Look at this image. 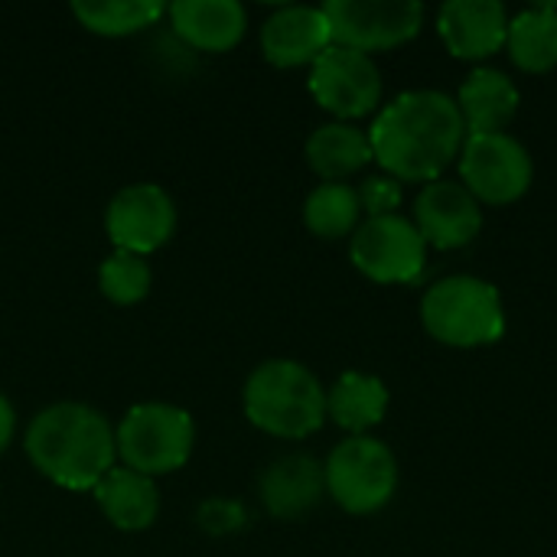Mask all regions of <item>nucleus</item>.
I'll list each match as a JSON object with an SVG mask.
<instances>
[{
	"label": "nucleus",
	"mask_w": 557,
	"mask_h": 557,
	"mask_svg": "<svg viewBox=\"0 0 557 557\" xmlns=\"http://www.w3.org/2000/svg\"><path fill=\"white\" fill-rule=\"evenodd\" d=\"M467 124L457 98L437 88H414L379 111L369 127L372 160L398 183H434L460 157Z\"/></svg>",
	"instance_id": "f257e3e1"
},
{
	"label": "nucleus",
	"mask_w": 557,
	"mask_h": 557,
	"mask_svg": "<svg viewBox=\"0 0 557 557\" xmlns=\"http://www.w3.org/2000/svg\"><path fill=\"white\" fill-rule=\"evenodd\" d=\"M437 29L450 55L490 59L506 49L509 13L499 0H447L437 13Z\"/></svg>",
	"instance_id": "ddd939ff"
},
{
	"label": "nucleus",
	"mask_w": 557,
	"mask_h": 557,
	"mask_svg": "<svg viewBox=\"0 0 557 557\" xmlns=\"http://www.w3.org/2000/svg\"><path fill=\"white\" fill-rule=\"evenodd\" d=\"M460 183L483 206H509L532 186V157L512 134H467L460 150Z\"/></svg>",
	"instance_id": "6e6552de"
},
{
	"label": "nucleus",
	"mask_w": 557,
	"mask_h": 557,
	"mask_svg": "<svg viewBox=\"0 0 557 557\" xmlns=\"http://www.w3.org/2000/svg\"><path fill=\"white\" fill-rule=\"evenodd\" d=\"M414 228L424 245L454 251L470 245L483 228V206L457 180H434L414 199Z\"/></svg>",
	"instance_id": "f8f14e48"
},
{
	"label": "nucleus",
	"mask_w": 557,
	"mask_h": 557,
	"mask_svg": "<svg viewBox=\"0 0 557 557\" xmlns=\"http://www.w3.org/2000/svg\"><path fill=\"white\" fill-rule=\"evenodd\" d=\"M362 206L349 183H323L304 202V222L317 238H346L359 228Z\"/></svg>",
	"instance_id": "5701e85b"
},
{
	"label": "nucleus",
	"mask_w": 557,
	"mask_h": 557,
	"mask_svg": "<svg viewBox=\"0 0 557 557\" xmlns=\"http://www.w3.org/2000/svg\"><path fill=\"white\" fill-rule=\"evenodd\" d=\"M519 104L522 95L516 82L493 65L473 69L457 91V108L467 124V134H503L512 124Z\"/></svg>",
	"instance_id": "f3484780"
},
{
	"label": "nucleus",
	"mask_w": 557,
	"mask_h": 557,
	"mask_svg": "<svg viewBox=\"0 0 557 557\" xmlns=\"http://www.w3.org/2000/svg\"><path fill=\"white\" fill-rule=\"evenodd\" d=\"M108 238L114 242V251L131 255H153L163 248L176 232V206L170 193L157 183H134L124 186L104 212Z\"/></svg>",
	"instance_id": "9b49d317"
},
{
	"label": "nucleus",
	"mask_w": 557,
	"mask_h": 557,
	"mask_svg": "<svg viewBox=\"0 0 557 557\" xmlns=\"http://www.w3.org/2000/svg\"><path fill=\"white\" fill-rule=\"evenodd\" d=\"M248 421L281 441H304L326 421V392L320 379L294 359H268L245 382Z\"/></svg>",
	"instance_id": "7ed1b4c3"
},
{
	"label": "nucleus",
	"mask_w": 557,
	"mask_h": 557,
	"mask_svg": "<svg viewBox=\"0 0 557 557\" xmlns=\"http://www.w3.org/2000/svg\"><path fill=\"white\" fill-rule=\"evenodd\" d=\"M242 522H245V512H242L235 503L215 499V503H206V506L199 509V525H202L206 532H232V529H238Z\"/></svg>",
	"instance_id": "a878e982"
},
{
	"label": "nucleus",
	"mask_w": 557,
	"mask_h": 557,
	"mask_svg": "<svg viewBox=\"0 0 557 557\" xmlns=\"http://www.w3.org/2000/svg\"><path fill=\"white\" fill-rule=\"evenodd\" d=\"M326 493L349 516H372L385 509L398 490V460L375 437H349L343 441L326 467Z\"/></svg>",
	"instance_id": "423d86ee"
},
{
	"label": "nucleus",
	"mask_w": 557,
	"mask_h": 557,
	"mask_svg": "<svg viewBox=\"0 0 557 557\" xmlns=\"http://www.w3.org/2000/svg\"><path fill=\"white\" fill-rule=\"evenodd\" d=\"M369 160H372L369 131H359L356 124L346 121L323 124L307 140V163L326 183H343L346 176L359 173Z\"/></svg>",
	"instance_id": "aec40b11"
},
{
	"label": "nucleus",
	"mask_w": 557,
	"mask_h": 557,
	"mask_svg": "<svg viewBox=\"0 0 557 557\" xmlns=\"http://www.w3.org/2000/svg\"><path fill=\"white\" fill-rule=\"evenodd\" d=\"M359 206L369 219H379V215H395L401 199H405V189L395 176L388 173H379V176H369L359 189Z\"/></svg>",
	"instance_id": "393cba45"
},
{
	"label": "nucleus",
	"mask_w": 557,
	"mask_h": 557,
	"mask_svg": "<svg viewBox=\"0 0 557 557\" xmlns=\"http://www.w3.org/2000/svg\"><path fill=\"white\" fill-rule=\"evenodd\" d=\"M72 16L95 36H131L153 26L163 16V3L157 0H75Z\"/></svg>",
	"instance_id": "4be33fe9"
},
{
	"label": "nucleus",
	"mask_w": 557,
	"mask_h": 557,
	"mask_svg": "<svg viewBox=\"0 0 557 557\" xmlns=\"http://www.w3.org/2000/svg\"><path fill=\"white\" fill-rule=\"evenodd\" d=\"M117 457L127 470L144 476H163L183 470L193 457L196 428L189 411L163 401L134 405L114 431Z\"/></svg>",
	"instance_id": "39448f33"
},
{
	"label": "nucleus",
	"mask_w": 557,
	"mask_h": 557,
	"mask_svg": "<svg viewBox=\"0 0 557 557\" xmlns=\"http://www.w3.org/2000/svg\"><path fill=\"white\" fill-rule=\"evenodd\" d=\"M424 330L454 349H476L503 339L506 310L499 290L473 274H454L437 284L421 300Z\"/></svg>",
	"instance_id": "20e7f679"
},
{
	"label": "nucleus",
	"mask_w": 557,
	"mask_h": 557,
	"mask_svg": "<svg viewBox=\"0 0 557 557\" xmlns=\"http://www.w3.org/2000/svg\"><path fill=\"white\" fill-rule=\"evenodd\" d=\"M349 258L375 284H411L424 271L428 245L414 222L395 212L366 219L352 232Z\"/></svg>",
	"instance_id": "1a4fd4ad"
},
{
	"label": "nucleus",
	"mask_w": 557,
	"mask_h": 557,
	"mask_svg": "<svg viewBox=\"0 0 557 557\" xmlns=\"http://www.w3.org/2000/svg\"><path fill=\"white\" fill-rule=\"evenodd\" d=\"M310 95L317 104L339 121L366 117L379 108L382 101V72L372 55L346 49V46H330L313 65H310Z\"/></svg>",
	"instance_id": "9d476101"
},
{
	"label": "nucleus",
	"mask_w": 557,
	"mask_h": 557,
	"mask_svg": "<svg viewBox=\"0 0 557 557\" xmlns=\"http://www.w3.org/2000/svg\"><path fill=\"white\" fill-rule=\"evenodd\" d=\"M333 46L323 7H281L261 26V52L277 69L313 65Z\"/></svg>",
	"instance_id": "4468645a"
},
{
	"label": "nucleus",
	"mask_w": 557,
	"mask_h": 557,
	"mask_svg": "<svg viewBox=\"0 0 557 557\" xmlns=\"http://www.w3.org/2000/svg\"><path fill=\"white\" fill-rule=\"evenodd\" d=\"M333 46L356 52H385L421 33L424 7L418 0H330L323 3Z\"/></svg>",
	"instance_id": "0eeeda50"
},
{
	"label": "nucleus",
	"mask_w": 557,
	"mask_h": 557,
	"mask_svg": "<svg viewBox=\"0 0 557 557\" xmlns=\"http://www.w3.org/2000/svg\"><path fill=\"white\" fill-rule=\"evenodd\" d=\"M326 496V473L323 463H317L307 454H290L274 460L261 476V499L274 519L294 522L317 509V503Z\"/></svg>",
	"instance_id": "dca6fc26"
},
{
	"label": "nucleus",
	"mask_w": 557,
	"mask_h": 557,
	"mask_svg": "<svg viewBox=\"0 0 557 557\" xmlns=\"http://www.w3.org/2000/svg\"><path fill=\"white\" fill-rule=\"evenodd\" d=\"M506 49L522 72H552L557 65V3H539L509 20Z\"/></svg>",
	"instance_id": "412c9836"
},
{
	"label": "nucleus",
	"mask_w": 557,
	"mask_h": 557,
	"mask_svg": "<svg viewBox=\"0 0 557 557\" xmlns=\"http://www.w3.org/2000/svg\"><path fill=\"white\" fill-rule=\"evenodd\" d=\"M388 411V388L382 379L366 372H346L326 392V418L349 431L352 437H366L375 424H382Z\"/></svg>",
	"instance_id": "6ab92c4d"
},
{
	"label": "nucleus",
	"mask_w": 557,
	"mask_h": 557,
	"mask_svg": "<svg viewBox=\"0 0 557 557\" xmlns=\"http://www.w3.org/2000/svg\"><path fill=\"white\" fill-rule=\"evenodd\" d=\"M173 33L199 52H228L248 29V13L238 0H176L170 7Z\"/></svg>",
	"instance_id": "2eb2a0df"
},
{
	"label": "nucleus",
	"mask_w": 557,
	"mask_h": 557,
	"mask_svg": "<svg viewBox=\"0 0 557 557\" xmlns=\"http://www.w3.org/2000/svg\"><path fill=\"white\" fill-rule=\"evenodd\" d=\"M13 434H16V414H13V405L7 401V395L0 392V454L10 447Z\"/></svg>",
	"instance_id": "bb28decb"
},
{
	"label": "nucleus",
	"mask_w": 557,
	"mask_h": 557,
	"mask_svg": "<svg viewBox=\"0 0 557 557\" xmlns=\"http://www.w3.org/2000/svg\"><path fill=\"white\" fill-rule=\"evenodd\" d=\"M29 463L62 490H95L117 460L114 431L101 411L78 401L42 408L26 428Z\"/></svg>",
	"instance_id": "f03ea898"
},
{
	"label": "nucleus",
	"mask_w": 557,
	"mask_h": 557,
	"mask_svg": "<svg viewBox=\"0 0 557 557\" xmlns=\"http://www.w3.org/2000/svg\"><path fill=\"white\" fill-rule=\"evenodd\" d=\"M150 284H153V271L147 258L131 255V251H114L98 268V287L117 307L140 304L150 294Z\"/></svg>",
	"instance_id": "b1692460"
},
{
	"label": "nucleus",
	"mask_w": 557,
	"mask_h": 557,
	"mask_svg": "<svg viewBox=\"0 0 557 557\" xmlns=\"http://www.w3.org/2000/svg\"><path fill=\"white\" fill-rule=\"evenodd\" d=\"M91 493L104 519L121 532H144L160 516L157 483L127 467H114Z\"/></svg>",
	"instance_id": "a211bd4d"
}]
</instances>
